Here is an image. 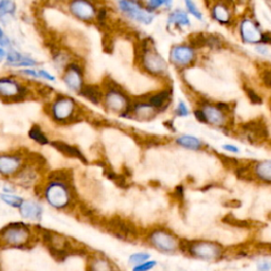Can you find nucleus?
<instances>
[{"label":"nucleus","instance_id":"49","mask_svg":"<svg viewBox=\"0 0 271 271\" xmlns=\"http://www.w3.org/2000/svg\"><path fill=\"white\" fill-rule=\"evenodd\" d=\"M2 38H4V34H3V31H2V29H0V39H2Z\"/></svg>","mask_w":271,"mask_h":271},{"label":"nucleus","instance_id":"40","mask_svg":"<svg viewBox=\"0 0 271 271\" xmlns=\"http://www.w3.org/2000/svg\"><path fill=\"white\" fill-rule=\"evenodd\" d=\"M224 149L226 150V151H229V152H232V153H239L240 152V150L238 149V147H235V146H232V145H224Z\"/></svg>","mask_w":271,"mask_h":271},{"label":"nucleus","instance_id":"19","mask_svg":"<svg viewBox=\"0 0 271 271\" xmlns=\"http://www.w3.org/2000/svg\"><path fill=\"white\" fill-rule=\"evenodd\" d=\"M8 61H9V64H11L12 66H18V67L35 65L34 60L27 58V57H23L22 55H20L17 52H14V51L11 52L8 55Z\"/></svg>","mask_w":271,"mask_h":271},{"label":"nucleus","instance_id":"15","mask_svg":"<svg viewBox=\"0 0 271 271\" xmlns=\"http://www.w3.org/2000/svg\"><path fill=\"white\" fill-rule=\"evenodd\" d=\"M52 146H54L57 151H59L60 153H63L66 156L78 158V159L82 160V162L87 163V160H86V158L83 156V154L75 146H71V145H69L67 143L60 142V141L52 142Z\"/></svg>","mask_w":271,"mask_h":271},{"label":"nucleus","instance_id":"48","mask_svg":"<svg viewBox=\"0 0 271 271\" xmlns=\"http://www.w3.org/2000/svg\"><path fill=\"white\" fill-rule=\"evenodd\" d=\"M5 55H6V53H5V51L3 50V49L2 48H0V60H2L4 57H5Z\"/></svg>","mask_w":271,"mask_h":271},{"label":"nucleus","instance_id":"7","mask_svg":"<svg viewBox=\"0 0 271 271\" xmlns=\"http://www.w3.org/2000/svg\"><path fill=\"white\" fill-rule=\"evenodd\" d=\"M120 6L122 8V10L126 12L127 14H129L132 18L137 19L139 21L145 22V23H150L153 19V17L151 15H149L145 12H143L141 10V8H138L137 5L134 3H127V2H122L120 3Z\"/></svg>","mask_w":271,"mask_h":271},{"label":"nucleus","instance_id":"12","mask_svg":"<svg viewBox=\"0 0 271 271\" xmlns=\"http://www.w3.org/2000/svg\"><path fill=\"white\" fill-rule=\"evenodd\" d=\"M172 59H173L176 64L179 65H187L193 60L194 52L192 49L188 47H176L172 51Z\"/></svg>","mask_w":271,"mask_h":271},{"label":"nucleus","instance_id":"33","mask_svg":"<svg viewBox=\"0 0 271 271\" xmlns=\"http://www.w3.org/2000/svg\"><path fill=\"white\" fill-rule=\"evenodd\" d=\"M157 265V262L155 261H151V262H145L141 265L138 266H134L132 271H149L151 269H153L155 266Z\"/></svg>","mask_w":271,"mask_h":271},{"label":"nucleus","instance_id":"47","mask_svg":"<svg viewBox=\"0 0 271 271\" xmlns=\"http://www.w3.org/2000/svg\"><path fill=\"white\" fill-rule=\"evenodd\" d=\"M23 72H24V73H27V75H31V76H33V77H39L38 73H36L35 71H32V70H24Z\"/></svg>","mask_w":271,"mask_h":271},{"label":"nucleus","instance_id":"28","mask_svg":"<svg viewBox=\"0 0 271 271\" xmlns=\"http://www.w3.org/2000/svg\"><path fill=\"white\" fill-rule=\"evenodd\" d=\"M168 22H176L178 24H183V26H189L190 21L188 19V16L183 13V12H175L171 15Z\"/></svg>","mask_w":271,"mask_h":271},{"label":"nucleus","instance_id":"5","mask_svg":"<svg viewBox=\"0 0 271 271\" xmlns=\"http://www.w3.org/2000/svg\"><path fill=\"white\" fill-rule=\"evenodd\" d=\"M108 228L120 239L127 240L137 236V230L128 223L121 218H112L108 221Z\"/></svg>","mask_w":271,"mask_h":271},{"label":"nucleus","instance_id":"2","mask_svg":"<svg viewBox=\"0 0 271 271\" xmlns=\"http://www.w3.org/2000/svg\"><path fill=\"white\" fill-rule=\"evenodd\" d=\"M30 240L29 229L19 224L11 225L3 230L0 233V242L6 246H13V247H20L27 244Z\"/></svg>","mask_w":271,"mask_h":271},{"label":"nucleus","instance_id":"30","mask_svg":"<svg viewBox=\"0 0 271 271\" xmlns=\"http://www.w3.org/2000/svg\"><path fill=\"white\" fill-rule=\"evenodd\" d=\"M151 256L149 253H136L130 255L129 257V264L133 265V266H138L141 265L145 262H147Z\"/></svg>","mask_w":271,"mask_h":271},{"label":"nucleus","instance_id":"39","mask_svg":"<svg viewBox=\"0 0 271 271\" xmlns=\"http://www.w3.org/2000/svg\"><path fill=\"white\" fill-rule=\"evenodd\" d=\"M257 267H258V270H260V271H270L271 265H270V263L268 261H264L262 263H258Z\"/></svg>","mask_w":271,"mask_h":271},{"label":"nucleus","instance_id":"6","mask_svg":"<svg viewBox=\"0 0 271 271\" xmlns=\"http://www.w3.org/2000/svg\"><path fill=\"white\" fill-rule=\"evenodd\" d=\"M75 103L70 98H61L53 105V116L56 120H66L73 113Z\"/></svg>","mask_w":271,"mask_h":271},{"label":"nucleus","instance_id":"14","mask_svg":"<svg viewBox=\"0 0 271 271\" xmlns=\"http://www.w3.org/2000/svg\"><path fill=\"white\" fill-rule=\"evenodd\" d=\"M144 64L147 70L154 73H160L165 69V63L163 58L156 53L147 54L144 59Z\"/></svg>","mask_w":271,"mask_h":271},{"label":"nucleus","instance_id":"44","mask_svg":"<svg viewBox=\"0 0 271 271\" xmlns=\"http://www.w3.org/2000/svg\"><path fill=\"white\" fill-rule=\"evenodd\" d=\"M40 76H42V77H44V78H46L48 80H50V81H54V78L51 75H49V73L46 72V71H41Z\"/></svg>","mask_w":271,"mask_h":271},{"label":"nucleus","instance_id":"45","mask_svg":"<svg viewBox=\"0 0 271 271\" xmlns=\"http://www.w3.org/2000/svg\"><path fill=\"white\" fill-rule=\"evenodd\" d=\"M163 4H165V3H163V2H151V3L149 4V6H150L151 8H153V9H155V8H157V7H159V6L163 5Z\"/></svg>","mask_w":271,"mask_h":271},{"label":"nucleus","instance_id":"10","mask_svg":"<svg viewBox=\"0 0 271 271\" xmlns=\"http://www.w3.org/2000/svg\"><path fill=\"white\" fill-rule=\"evenodd\" d=\"M82 71L76 64H71L68 67L65 76V82L73 90H79L82 87Z\"/></svg>","mask_w":271,"mask_h":271},{"label":"nucleus","instance_id":"9","mask_svg":"<svg viewBox=\"0 0 271 271\" xmlns=\"http://www.w3.org/2000/svg\"><path fill=\"white\" fill-rule=\"evenodd\" d=\"M20 164V159L15 156H0V173L3 175L16 173Z\"/></svg>","mask_w":271,"mask_h":271},{"label":"nucleus","instance_id":"27","mask_svg":"<svg viewBox=\"0 0 271 271\" xmlns=\"http://www.w3.org/2000/svg\"><path fill=\"white\" fill-rule=\"evenodd\" d=\"M213 16L215 19H217L220 22H227L228 17H229V13L228 11L225 7H221V6H217L213 9Z\"/></svg>","mask_w":271,"mask_h":271},{"label":"nucleus","instance_id":"13","mask_svg":"<svg viewBox=\"0 0 271 271\" xmlns=\"http://www.w3.org/2000/svg\"><path fill=\"white\" fill-rule=\"evenodd\" d=\"M106 103L109 108H112L115 112L118 110H122L128 103L126 102V97L124 94H122L121 92L118 91H110L107 94L106 97Z\"/></svg>","mask_w":271,"mask_h":271},{"label":"nucleus","instance_id":"23","mask_svg":"<svg viewBox=\"0 0 271 271\" xmlns=\"http://www.w3.org/2000/svg\"><path fill=\"white\" fill-rule=\"evenodd\" d=\"M205 115L207 117V120L209 119L211 122L215 123V124H220L221 122H223V115L220 114V112L218 109H215L213 107H207L205 110Z\"/></svg>","mask_w":271,"mask_h":271},{"label":"nucleus","instance_id":"35","mask_svg":"<svg viewBox=\"0 0 271 271\" xmlns=\"http://www.w3.org/2000/svg\"><path fill=\"white\" fill-rule=\"evenodd\" d=\"M246 92H247V95H248V97L250 98V101H251L252 103H255V104H262V102H263V101H262V98L257 95V93H256L254 90L247 88V89H246Z\"/></svg>","mask_w":271,"mask_h":271},{"label":"nucleus","instance_id":"37","mask_svg":"<svg viewBox=\"0 0 271 271\" xmlns=\"http://www.w3.org/2000/svg\"><path fill=\"white\" fill-rule=\"evenodd\" d=\"M177 113L179 116H187L188 115V108L182 102H180L178 107H177Z\"/></svg>","mask_w":271,"mask_h":271},{"label":"nucleus","instance_id":"1","mask_svg":"<svg viewBox=\"0 0 271 271\" xmlns=\"http://www.w3.org/2000/svg\"><path fill=\"white\" fill-rule=\"evenodd\" d=\"M223 247L212 242H192L189 243L188 252L197 258L206 261L218 260L223 255Z\"/></svg>","mask_w":271,"mask_h":271},{"label":"nucleus","instance_id":"41","mask_svg":"<svg viewBox=\"0 0 271 271\" xmlns=\"http://www.w3.org/2000/svg\"><path fill=\"white\" fill-rule=\"evenodd\" d=\"M262 43H264V44H268L269 42H270V35H269V33H265V34H263L262 36H261V40H260Z\"/></svg>","mask_w":271,"mask_h":271},{"label":"nucleus","instance_id":"31","mask_svg":"<svg viewBox=\"0 0 271 271\" xmlns=\"http://www.w3.org/2000/svg\"><path fill=\"white\" fill-rule=\"evenodd\" d=\"M224 221L225 223H228L229 225L231 226H236V227H241V228H245V227H248V223L245 220H241V219H238L232 215H227L225 218H224Z\"/></svg>","mask_w":271,"mask_h":271},{"label":"nucleus","instance_id":"22","mask_svg":"<svg viewBox=\"0 0 271 271\" xmlns=\"http://www.w3.org/2000/svg\"><path fill=\"white\" fill-rule=\"evenodd\" d=\"M90 271H113L112 265L105 258H94L89 267Z\"/></svg>","mask_w":271,"mask_h":271},{"label":"nucleus","instance_id":"46","mask_svg":"<svg viewBox=\"0 0 271 271\" xmlns=\"http://www.w3.org/2000/svg\"><path fill=\"white\" fill-rule=\"evenodd\" d=\"M105 16H106V12L105 10H101L100 13H98V19L100 20H104L105 19Z\"/></svg>","mask_w":271,"mask_h":271},{"label":"nucleus","instance_id":"34","mask_svg":"<svg viewBox=\"0 0 271 271\" xmlns=\"http://www.w3.org/2000/svg\"><path fill=\"white\" fill-rule=\"evenodd\" d=\"M55 179V180H66L69 178V173L67 171H56L54 173H52V175H50V179Z\"/></svg>","mask_w":271,"mask_h":271},{"label":"nucleus","instance_id":"4","mask_svg":"<svg viewBox=\"0 0 271 271\" xmlns=\"http://www.w3.org/2000/svg\"><path fill=\"white\" fill-rule=\"evenodd\" d=\"M46 198L55 208H64L69 202V193L64 184L52 183L46 190Z\"/></svg>","mask_w":271,"mask_h":271},{"label":"nucleus","instance_id":"36","mask_svg":"<svg viewBox=\"0 0 271 271\" xmlns=\"http://www.w3.org/2000/svg\"><path fill=\"white\" fill-rule=\"evenodd\" d=\"M186 5L189 8V11L191 12V13L193 15H195V17H197L198 19H201V13H200V12L198 11V9H197V7L192 2H189V0H188V2H186Z\"/></svg>","mask_w":271,"mask_h":271},{"label":"nucleus","instance_id":"8","mask_svg":"<svg viewBox=\"0 0 271 271\" xmlns=\"http://www.w3.org/2000/svg\"><path fill=\"white\" fill-rule=\"evenodd\" d=\"M22 87L13 80L0 79V95L6 97H20Z\"/></svg>","mask_w":271,"mask_h":271},{"label":"nucleus","instance_id":"42","mask_svg":"<svg viewBox=\"0 0 271 271\" xmlns=\"http://www.w3.org/2000/svg\"><path fill=\"white\" fill-rule=\"evenodd\" d=\"M263 79H264V82L266 84V86H270V72L269 71H266L265 75L263 76Z\"/></svg>","mask_w":271,"mask_h":271},{"label":"nucleus","instance_id":"21","mask_svg":"<svg viewBox=\"0 0 271 271\" xmlns=\"http://www.w3.org/2000/svg\"><path fill=\"white\" fill-rule=\"evenodd\" d=\"M270 161H263L261 163H258L255 167V173L256 175L260 177L261 179L265 180L266 182H270L271 178H270Z\"/></svg>","mask_w":271,"mask_h":271},{"label":"nucleus","instance_id":"17","mask_svg":"<svg viewBox=\"0 0 271 271\" xmlns=\"http://www.w3.org/2000/svg\"><path fill=\"white\" fill-rule=\"evenodd\" d=\"M242 36L244 41L249 42V43H257L260 42L261 36L260 33H258L257 29L253 26V23L250 21H244L241 28Z\"/></svg>","mask_w":271,"mask_h":271},{"label":"nucleus","instance_id":"11","mask_svg":"<svg viewBox=\"0 0 271 271\" xmlns=\"http://www.w3.org/2000/svg\"><path fill=\"white\" fill-rule=\"evenodd\" d=\"M70 10L77 17L85 20L92 18L94 15V8L89 3H84V2L72 3L70 6Z\"/></svg>","mask_w":271,"mask_h":271},{"label":"nucleus","instance_id":"3","mask_svg":"<svg viewBox=\"0 0 271 271\" xmlns=\"http://www.w3.org/2000/svg\"><path fill=\"white\" fill-rule=\"evenodd\" d=\"M150 242L155 248L163 252H174L178 248V241L171 233L157 230L151 233Z\"/></svg>","mask_w":271,"mask_h":271},{"label":"nucleus","instance_id":"38","mask_svg":"<svg viewBox=\"0 0 271 271\" xmlns=\"http://www.w3.org/2000/svg\"><path fill=\"white\" fill-rule=\"evenodd\" d=\"M195 117L197 118V120H198V121H200V122H208V120H207V117H206V115H205V113H204V110H195Z\"/></svg>","mask_w":271,"mask_h":271},{"label":"nucleus","instance_id":"29","mask_svg":"<svg viewBox=\"0 0 271 271\" xmlns=\"http://www.w3.org/2000/svg\"><path fill=\"white\" fill-rule=\"evenodd\" d=\"M0 198H2L3 201H5L7 205L12 206V207H20L23 200L20 198V197L14 196V195H9V194H2L0 195Z\"/></svg>","mask_w":271,"mask_h":271},{"label":"nucleus","instance_id":"20","mask_svg":"<svg viewBox=\"0 0 271 271\" xmlns=\"http://www.w3.org/2000/svg\"><path fill=\"white\" fill-rule=\"evenodd\" d=\"M176 142L183 147H187V149L195 151H198L202 145L198 139L192 137V136H181V137L177 139Z\"/></svg>","mask_w":271,"mask_h":271},{"label":"nucleus","instance_id":"25","mask_svg":"<svg viewBox=\"0 0 271 271\" xmlns=\"http://www.w3.org/2000/svg\"><path fill=\"white\" fill-rule=\"evenodd\" d=\"M168 96H170V92L168 91H161V92H159V93L153 95L150 98V105L151 106H154V107L162 106L163 103L168 98Z\"/></svg>","mask_w":271,"mask_h":271},{"label":"nucleus","instance_id":"16","mask_svg":"<svg viewBox=\"0 0 271 271\" xmlns=\"http://www.w3.org/2000/svg\"><path fill=\"white\" fill-rule=\"evenodd\" d=\"M20 208V214L24 218L39 219L42 215V209L39 205L32 201H23Z\"/></svg>","mask_w":271,"mask_h":271},{"label":"nucleus","instance_id":"24","mask_svg":"<svg viewBox=\"0 0 271 271\" xmlns=\"http://www.w3.org/2000/svg\"><path fill=\"white\" fill-rule=\"evenodd\" d=\"M15 12V4L13 2H9V0H5V2L0 3V19H3L7 15L13 14Z\"/></svg>","mask_w":271,"mask_h":271},{"label":"nucleus","instance_id":"18","mask_svg":"<svg viewBox=\"0 0 271 271\" xmlns=\"http://www.w3.org/2000/svg\"><path fill=\"white\" fill-rule=\"evenodd\" d=\"M81 94L85 97H87L88 100H90L94 104H98L102 100V91L97 86H90V85L83 86Z\"/></svg>","mask_w":271,"mask_h":271},{"label":"nucleus","instance_id":"32","mask_svg":"<svg viewBox=\"0 0 271 271\" xmlns=\"http://www.w3.org/2000/svg\"><path fill=\"white\" fill-rule=\"evenodd\" d=\"M191 44H192V46H194L196 48H200V47L207 45V38L204 34H196V35L192 36Z\"/></svg>","mask_w":271,"mask_h":271},{"label":"nucleus","instance_id":"26","mask_svg":"<svg viewBox=\"0 0 271 271\" xmlns=\"http://www.w3.org/2000/svg\"><path fill=\"white\" fill-rule=\"evenodd\" d=\"M30 138H32L34 141L39 142L40 144H47L48 139L46 138V136L43 133L41 128L39 126H33L29 132Z\"/></svg>","mask_w":271,"mask_h":271},{"label":"nucleus","instance_id":"43","mask_svg":"<svg viewBox=\"0 0 271 271\" xmlns=\"http://www.w3.org/2000/svg\"><path fill=\"white\" fill-rule=\"evenodd\" d=\"M217 107L219 108L218 109L219 112H220V110H224V112H227V110H229V105L226 104V103H218Z\"/></svg>","mask_w":271,"mask_h":271}]
</instances>
